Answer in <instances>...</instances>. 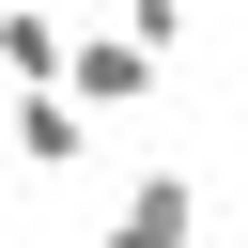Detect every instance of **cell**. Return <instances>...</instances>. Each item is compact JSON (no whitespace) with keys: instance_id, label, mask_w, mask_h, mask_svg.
I'll return each instance as SVG.
<instances>
[{"instance_id":"6","label":"cell","mask_w":248,"mask_h":248,"mask_svg":"<svg viewBox=\"0 0 248 248\" xmlns=\"http://www.w3.org/2000/svg\"><path fill=\"white\" fill-rule=\"evenodd\" d=\"M0 202H16V140H0Z\"/></svg>"},{"instance_id":"5","label":"cell","mask_w":248,"mask_h":248,"mask_svg":"<svg viewBox=\"0 0 248 248\" xmlns=\"http://www.w3.org/2000/svg\"><path fill=\"white\" fill-rule=\"evenodd\" d=\"M124 31H140V46L170 62V46H186V0H124Z\"/></svg>"},{"instance_id":"1","label":"cell","mask_w":248,"mask_h":248,"mask_svg":"<svg viewBox=\"0 0 248 248\" xmlns=\"http://www.w3.org/2000/svg\"><path fill=\"white\" fill-rule=\"evenodd\" d=\"M62 93H78L93 124H140V108H155V46H140L124 16H93V31H78V62H62Z\"/></svg>"},{"instance_id":"3","label":"cell","mask_w":248,"mask_h":248,"mask_svg":"<svg viewBox=\"0 0 248 248\" xmlns=\"http://www.w3.org/2000/svg\"><path fill=\"white\" fill-rule=\"evenodd\" d=\"M0 140H16V170H78L108 124H93L78 93H16V108H0Z\"/></svg>"},{"instance_id":"4","label":"cell","mask_w":248,"mask_h":248,"mask_svg":"<svg viewBox=\"0 0 248 248\" xmlns=\"http://www.w3.org/2000/svg\"><path fill=\"white\" fill-rule=\"evenodd\" d=\"M62 62H78V31H62L46 0H0V78H16V93H62Z\"/></svg>"},{"instance_id":"2","label":"cell","mask_w":248,"mask_h":248,"mask_svg":"<svg viewBox=\"0 0 248 248\" xmlns=\"http://www.w3.org/2000/svg\"><path fill=\"white\" fill-rule=\"evenodd\" d=\"M186 232H202V186H186L170 155H140V170H124V202H108L78 248H186Z\"/></svg>"}]
</instances>
